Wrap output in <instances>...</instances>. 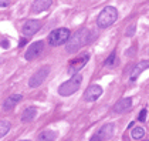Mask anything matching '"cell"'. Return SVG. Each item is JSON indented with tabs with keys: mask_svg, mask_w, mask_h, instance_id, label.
I'll return each mask as SVG.
<instances>
[{
	"mask_svg": "<svg viewBox=\"0 0 149 141\" xmlns=\"http://www.w3.org/2000/svg\"><path fill=\"white\" fill-rule=\"evenodd\" d=\"M0 46L3 47V48H9V41H7V40H3V41L0 43Z\"/></svg>",
	"mask_w": 149,
	"mask_h": 141,
	"instance_id": "23",
	"label": "cell"
},
{
	"mask_svg": "<svg viewBox=\"0 0 149 141\" xmlns=\"http://www.w3.org/2000/svg\"><path fill=\"white\" fill-rule=\"evenodd\" d=\"M88 60H90V56H88V54H84V56H81L78 60L71 61V66H70V69H68V73L71 74V76L77 74L81 69H84V66L88 63Z\"/></svg>",
	"mask_w": 149,
	"mask_h": 141,
	"instance_id": "10",
	"label": "cell"
},
{
	"mask_svg": "<svg viewBox=\"0 0 149 141\" xmlns=\"http://www.w3.org/2000/svg\"><path fill=\"white\" fill-rule=\"evenodd\" d=\"M145 141H149V140H145Z\"/></svg>",
	"mask_w": 149,
	"mask_h": 141,
	"instance_id": "26",
	"label": "cell"
},
{
	"mask_svg": "<svg viewBox=\"0 0 149 141\" xmlns=\"http://www.w3.org/2000/svg\"><path fill=\"white\" fill-rule=\"evenodd\" d=\"M10 4V0H0V7H7Z\"/></svg>",
	"mask_w": 149,
	"mask_h": 141,
	"instance_id": "21",
	"label": "cell"
},
{
	"mask_svg": "<svg viewBox=\"0 0 149 141\" xmlns=\"http://www.w3.org/2000/svg\"><path fill=\"white\" fill-rule=\"evenodd\" d=\"M40 27H41V23H40L38 20H27V22L23 24L22 33H23V36L26 39H29V37L34 36L36 33L38 32Z\"/></svg>",
	"mask_w": 149,
	"mask_h": 141,
	"instance_id": "7",
	"label": "cell"
},
{
	"mask_svg": "<svg viewBox=\"0 0 149 141\" xmlns=\"http://www.w3.org/2000/svg\"><path fill=\"white\" fill-rule=\"evenodd\" d=\"M114 134V124H105L98 130L97 134H94L90 141H105L109 140Z\"/></svg>",
	"mask_w": 149,
	"mask_h": 141,
	"instance_id": "6",
	"label": "cell"
},
{
	"mask_svg": "<svg viewBox=\"0 0 149 141\" xmlns=\"http://www.w3.org/2000/svg\"><path fill=\"white\" fill-rule=\"evenodd\" d=\"M132 138L134 140H141V138H143L145 137V130L142 128V127H136V128L132 130Z\"/></svg>",
	"mask_w": 149,
	"mask_h": 141,
	"instance_id": "18",
	"label": "cell"
},
{
	"mask_svg": "<svg viewBox=\"0 0 149 141\" xmlns=\"http://www.w3.org/2000/svg\"><path fill=\"white\" fill-rule=\"evenodd\" d=\"M138 118H139V121H142V123L146 120V110H145V108L139 113V117H138Z\"/></svg>",
	"mask_w": 149,
	"mask_h": 141,
	"instance_id": "20",
	"label": "cell"
},
{
	"mask_svg": "<svg viewBox=\"0 0 149 141\" xmlns=\"http://www.w3.org/2000/svg\"><path fill=\"white\" fill-rule=\"evenodd\" d=\"M146 69H149V61H148V60H142L141 63H138L136 66L132 69V71H131V76H129V80H131V81H135L138 77L141 76V73H143Z\"/></svg>",
	"mask_w": 149,
	"mask_h": 141,
	"instance_id": "12",
	"label": "cell"
},
{
	"mask_svg": "<svg viewBox=\"0 0 149 141\" xmlns=\"http://www.w3.org/2000/svg\"><path fill=\"white\" fill-rule=\"evenodd\" d=\"M134 32H135V26H132L131 29H128V30H126V36H128V37H129V36H132L134 34Z\"/></svg>",
	"mask_w": 149,
	"mask_h": 141,
	"instance_id": "22",
	"label": "cell"
},
{
	"mask_svg": "<svg viewBox=\"0 0 149 141\" xmlns=\"http://www.w3.org/2000/svg\"><path fill=\"white\" fill-rule=\"evenodd\" d=\"M81 81H82V76H81V74H74L68 81L63 83V84L58 87L60 95H64V97L72 95L75 91H78V88H80V86H81Z\"/></svg>",
	"mask_w": 149,
	"mask_h": 141,
	"instance_id": "3",
	"label": "cell"
},
{
	"mask_svg": "<svg viewBox=\"0 0 149 141\" xmlns=\"http://www.w3.org/2000/svg\"><path fill=\"white\" fill-rule=\"evenodd\" d=\"M101 94H102V88H101L100 86H97V84H92V86H90V87L85 90L84 100H85V101H95V100H98V98L101 97Z\"/></svg>",
	"mask_w": 149,
	"mask_h": 141,
	"instance_id": "9",
	"label": "cell"
},
{
	"mask_svg": "<svg viewBox=\"0 0 149 141\" xmlns=\"http://www.w3.org/2000/svg\"><path fill=\"white\" fill-rule=\"evenodd\" d=\"M9 130H10V123L6 121V120H1L0 121V138L4 137L9 133Z\"/></svg>",
	"mask_w": 149,
	"mask_h": 141,
	"instance_id": "17",
	"label": "cell"
},
{
	"mask_svg": "<svg viewBox=\"0 0 149 141\" xmlns=\"http://www.w3.org/2000/svg\"><path fill=\"white\" fill-rule=\"evenodd\" d=\"M70 36H71V33H70L68 29L60 27V29H56V30H53L50 33V36H48V43H50V46H61V44L67 43Z\"/></svg>",
	"mask_w": 149,
	"mask_h": 141,
	"instance_id": "4",
	"label": "cell"
},
{
	"mask_svg": "<svg viewBox=\"0 0 149 141\" xmlns=\"http://www.w3.org/2000/svg\"><path fill=\"white\" fill-rule=\"evenodd\" d=\"M131 107H132V98L131 97H126V98H122L121 101H118L115 104L112 111H114L115 114H122V113H125L128 110H131Z\"/></svg>",
	"mask_w": 149,
	"mask_h": 141,
	"instance_id": "11",
	"label": "cell"
},
{
	"mask_svg": "<svg viewBox=\"0 0 149 141\" xmlns=\"http://www.w3.org/2000/svg\"><path fill=\"white\" fill-rule=\"evenodd\" d=\"M48 74H50V67H43V69H40V70L36 71L34 74L30 77L29 86H30V87H38V86H41V84L44 83V80H47Z\"/></svg>",
	"mask_w": 149,
	"mask_h": 141,
	"instance_id": "5",
	"label": "cell"
},
{
	"mask_svg": "<svg viewBox=\"0 0 149 141\" xmlns=\"http://www.w3.org/2000/svg\"><path fill=\"white\" fill-rule=\"evenodd\" d=\"M22 141H29V140H22Z\"/></svg>",
	"mask_w": 149,
	"mask_h": 141,
	"instance_id": "25",
	"label": "cell"
},
{
	"mask_svg": "<svg viewBox=\"0 0 149 141\" xmlns=\"http://www.w3.org/2000/svg\"><path fill=\"white\" fill-rule=\"evenodd\" d=\"M26 43H27V39L24 37V39H22V40H20V47H22V46H24Z\"/></svg>",
	"mask_w": 149,
	"mask_h": 141,
	"instance_id": "24",
	"label": "cell"
},
{
	"mask_svg": "<svg viewBox=\"0 0 149 141\" xmlns=\"http://www.w3.org/2000/svg\"><path fill=\"white\" fill-rule=\"evenodd\" d=\"M53 4V0H34L31 4V13H41Z\"/></svg>",
	"mask_w": 149,
	"mask_h": 141,
	"instance_id": "13",
	"label": "cell"
},
{
	"mask_svg": "<svg viewBox=\"0 0 149 141\" xmlns=\"http://www.w3.org/2000/svg\"><path fill=\"white\" fill-rule=\"evenodd\" d=\"M36 114H37V108H36V107H27L23 111L22 121H23V123H30L31 120L36 118Z\"/></svg>",
	"mask_w": 149,
	"mask_h": 141,
	"instance_id": "15",
	"label": "cell"
},
{
	"mask_svg": "<svg viewBox=\"0 0 149 141\" xmlns=\"http://www.w3.org/2000/svg\"><path fill=\"white\" fill-rule=\"evenodd\" d=\"M22 98H23V97H22V94H12V95H9V97L4 100V103H3V108H4L6 111L12 110L13 107L16 106Z\"/></svg>",
	"mask_w": 149,
	"mask_h": 141,
	"instance_id": "14",
	"label": "cell"
},
{
	"mask_svg": "<svg viewBox=\"0 0 149 141\" xmlns=\"http://www.w3.org/2000/svg\"><path fill=\"white\" fill-rule=\"evenodd\" d=\"M116 19H118V10L112 6H107L105 9H102V12L98 14L97 26L100 29H107V27L112 26L116 22Z\"/></svg>",
	"mask_w": 149,
	"mask_h": 141,
	"instance_id": "2",
	"label": "cell"
},
{
	"mask_svg": "<svg viewBox=\"0 0 149 141\" xmlns=\"http://www.w3.org/2000/svg\"><path fill=\"white\" fill-rule=\"evenodd\" d=\"M88 41H90V32L87 29H81L78 32H75L72 36H70L65 48L68 53H75L82 46H85Z\"/></svg>",
	"mask_w": 149,
	"mask_h": 141,
	"instance_id": "1",
	"label": "cell"
},
{
	"mask_svg": "<svg viewBox=\"0 0 149 141\" xmlns=\"http://www.w3.org/2000/svg\"><path fill=\"white\" fill-rule=\"evenodd\" d=\"M43 47H44V43H43V41H36V43H33L31 46L27 48V51H26V54H24L26 60H27V61H31V60H34L36 57H38L40 53L43 51Z\"/></svg>",
	"mask_w": 149,
	"mask_h": 141,
	"instance_id": "8",
	"label": "cell"
},
{
	"mask_svg": "<svg viewBox=\"0 0 149 141\" xmlns=\"http://www.w3.org/2000/svg\"><path fill=\"white\" fill-rule=\"evenodd\" d=\"M115 59H116V53H115V51H112V53H111V56L108 57V60L105 61V66H107V67H112V66H114Z\"/></svg>",
	"mask_w": 149,
	"mask_h": 141,
	"instance_id": "19",
	"label": "cell"
},
{
	"mask_svg": "<svg viewBox=\"0 0 149 141\" xmlns=\"http://www.w3.org/2000/svg\"><path fill=\"white\" fill-rule=\"evenodd\" d=\"M54 140H56V133L54 131H44L38 137V141H54Z\"/></svg>",
	"mask_w": 149,
	"mask_h": 141,
	"instance_id": "16",
	"label": "cell"
}]
</instances>
